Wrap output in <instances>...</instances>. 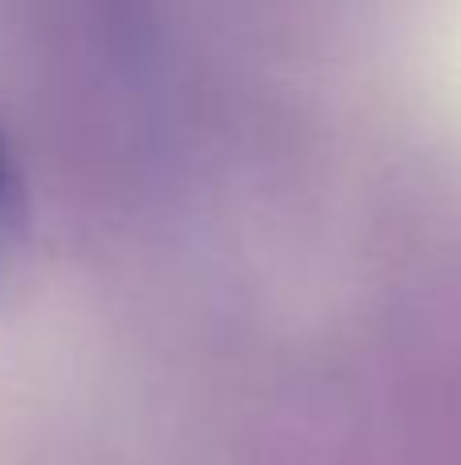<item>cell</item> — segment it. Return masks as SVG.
Here are the masks:
<instances>
[{"mask_svg":"<svg viewBox=\"0 0 461 465\" xmlns=\"http://www.w3.org/2000/svg\"><path fill=\"white\" fill-rule=\"evenodd\" d=\"M33 237V201L25 184V168L13 152L5 123H0V290L16 278L25 249Z\"/></svg>","mask_w":461,"mask_h":465,"instance_id":"obj_1","label":"cell"}]
</instances>
